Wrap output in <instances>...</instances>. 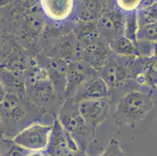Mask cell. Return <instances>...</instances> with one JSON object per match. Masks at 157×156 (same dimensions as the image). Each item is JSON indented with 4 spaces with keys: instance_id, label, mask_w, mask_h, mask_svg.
<instances>
[{
    "instance_id": "cell-10",
    "label": "cell",
    "mask_w": 157,
    "mask_h": 156,
    "mask_svg": "<svg viewBox=\"0 0 157 156\" xmlns=\"http://www.w3.org/2000/svg\"><path fill=\"white\" fill-rule=\"evenodd\" d=\"M29 152L12 139L2 137L0 140V156H27Z\"/></svg>"
},
{
    "instance_id": "cell-19",
    "label": "cell",
    "mask_w": 157,
    "mask_h": 156,
    "mask_svg": "<svg viewBox=\"0 0 157 156\" xmlns=\"http://www.w3.org/2000/svg\"><path fill=\"white\" fill-rule=\"evenodd\" d=\"M3 131H4V128H3V124H2V117L0 116V140L2 139V137H3Z\"/></svg>"
},
{
    "instance_id": "cell-8",
    "label": "cell",
    "mask_w": 157,
    "mask_h": 156,
    "mask_svg": "<svg viewBox=\"0 0 157 156\" xmlns=\"http://www.w3.org/2000/svg\"><path fill=\"white\" fill-rule=\"evenodd\" d=\"M44 12L53 20H63L71 14L72 11V1H42Z\"/></svg>"
},
{
    "instance_id": "cell-13",
    "label": "cell",
    "mask_w": 157,
    "mask_h": 156,
    "mask_svg": "<svg viewBox=\"0 0 157 156\" xmlns=\"http://www.w3.org/2000/svg\"><path fill=\"white\" fill-rule=\"evenodd\" d=\"M133 43L128 38H121L116 41L115 49L122 54H134L136 51V48Z\"/></svg>"
},
{
    "instance_id": "cell-15",
    "label": "cell",
    "mask_w": 157,
    "mask_h": 156,
    "mask_svg": "<svg viewBox=\"0 0 157 156\" xmlns=\"http://www.w3.org/2000/svg\"><path fill=\"white\" fill-rule=\"evenodd\" d=\"M139 2V1H118V5L124 10L133 11L138 8Z\"/></svg>"
},
{
    "instance_id": "cell-9",
    "label": "cell",
    "mask_w": 157,
    "mask_h": 156,
    "mask_svg": "<svg viewBox=\"0 0 157 156\" xmlns=\"http://www.w3.org/2000/svg\"><path fill=\"white\" fill-rule=\"evenodd\" d=\"M101 77L105 81L109 88L119 86L120 84L124 81L126 74L122 67L117 63H109L105 66L102 72Z\"/></svg>"
},
{
    "instance_id": "cell-11",
    "label": "cell",
    "mask_w": 157,
    "mask_h": 156,
    "mask_svg": "<svg viewBox=\"0 0 157 156\" xmlns=\"http://www.w3.org/2000/svg\"><path fill=\"white\" fill-rule=\"evenodd\" d=\"M138 24L139 28L157 22V2L143 7L138 12Z\"/></svg>"
},
{
    "instance_id": "cell-6",
    "label": "cell",
    "mask_w": 157,
    "mask_h": 156,
    "mask_svg": "<svg viewBox=\"0 0 157 156\" xmlns=\"http://www.w3.org/2000/svg\"><path fill=\"white\" fill-rule=\"evenodd\" d=\"M109 88L102 77L94 76L78 87L74 92V101L78 103L85 100L109 98Z\"/></svg>"
},
{
    "instance_id": "cell-5",
    "label": "cell",
    "mask_w": 157,
    "mask_h": 156,
    "mask_svg": "<svg viewBox=\"0 0 157 156\" xmlns=\"http://www.w3.org/2000/svg\"><path fill=\"white\" fill-rule=\"evenodd\" d=\"M72 150H80L76 141L65 131L59 120H56L46 150L49 156H62Z\"/></svg>"
},
{
    "instance_id": "cell-16",
    "label": "cell",
    "mask_w": 157,
    "mask_h": 156,
    "mask_svg": "<svg viewBox=\"0 0 157 156\" xmlns=\"http://www.w3.org/2000/svg\"><path fill=\"white\" fill-rule=\"evenodd\" d=\"M7 95V92L6 91V88L4 87V84H2V81L0 80V105L3 102V101L5 100L6 97Z\"/></svg>"
},
{
    "instance_id": "cell-3",
    "label": "cell",
    "mask_w": 157,
    "mask_h": 156,
    "mask_svg": "<svg viewBox=\"0 0 157 156\" xmlns=\"http://www.w3.org/2000/svg\"><path fill=\"white\" fill-rule=\"evenodd\" d=\"M109 98L100 99L85 100L78 102V109L87 124L92 127V137L95 135L97 126L103 123L108 116L109 112Z\"/></svg>"
},
{
    "instance_id": "cell-7",
    "label": "cell",
    "mask_w": 157,
    "mask_h": 156,
    "mask_svg": "<svg viewBox=\"0 0 157 156\" xmlns=\"http://www.w3.org/2000/svg\"><path fill=\"white\" fill-rule=\"evenodd\" d=\"M94 76H95V72L92 67L85 60H78L73 63L68 70L67 94L75 92L80 85Z\"/></svg>"
},
{
    "instance_id": "cell-14",
    "label": "cell",
    "mask_w": 157,
    "mask_h": 156,
    "mask_svg": "<svg viewBox=\"0 0 157 156\" xmlns=\"http://www.w3.org/2000/svg\"><path fill=\"white\" fill-rule=\"evenodd\" d=\"M98 156H126V154L120 146L118 141L115 138H113L108 148Z\"/></svg>"
},
{
    "instance_id": "cell-2",
    "label": "cell",
    "mask_w": 157,
    "mask_h": 156,
    "mask_svg": "<svg viewBox=\"0 0 157 156\" xmlns=\"http://www.w3.org/2000/svg\"><path fill=\"white\" fill-rule=\"evenodd\" d=\"M52 130V126L33 124L23 129L12 140L30 151H43L48 148Z\"/></svg>"
},
{
    "instance_id": "cell-17",
    "label": "cell",
    "mask_w": 157,
    "mask_h": 156,
    "mask_svg": "<svg viewBox=\"0 0 157 156\" xmlns=\"http://www.w3.org/2000/svg\"><path fill=\"white\" fill-rule=\"evenodd\" d=\"M62 156H87L85 153L82 152L81 150H72L68 151L67 153L64 154Z\"/></svg>"
},
{
    "instance_id": "cell-18",
    "label": "cell",
    "mask_w": 157,
    "mask_h": 156,
    "mask_svg": "<svg viewBox=\"0 0 157 156\" xmlns=\"http://www.w3.org/2000/svg\"><path fill=\"white\" fill-rule=\"evenodd\" d=\"M27 156H46V154L41 151H30Z\"/></svg>"
},
{
    "instance_id": "cell-4",
    "label": "cell",
    "mask_w": 157,
    "mask_h": 156,
    "mask_svg": "<svg viewBox=\"0 0 157 156\" xmlns=\"http://www.w3.org/2000/svg\"><path fill=\"white\" fill-rule=\"evenodd\" d=\"M75 103L76 101H71L66 104L57 119L65 131L73 137L75 135H84L88 128V124L78 109V103L76 105Z\"/></svg>"
},
{
    "instance_id": "cell-1",
    "label": "cell",
    "mask_w": 157,
    "mask_h": 156,
    "mask_svg": "<svg viewBox=\"0 0 157 156\" xmlns=\"http://www.w3.org/2000/svg\"><path fill=\"white\" fill-rule=\"evenodd\" d=\"M152 108L150 93L133 90L126 93L118 101L114 111L116 124L135 126L142 121Z\"/></svg>"
},
{
    "instance_id": "cell-12",
    "label": "cell",
    "mask_w": 157,
    "mask_h": 156,
    "mask_svg": "<svg viewBox=\"0 0 157 156\" xmlns=\"http://www.w3.org/2000/svg\"><path fill=\"white\" fill-rule=\"evenodd\" d=\"M137 38L142 41H157V22L139 28Z\"/></svg>"
}]
</instances>
